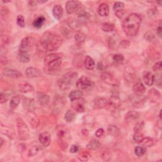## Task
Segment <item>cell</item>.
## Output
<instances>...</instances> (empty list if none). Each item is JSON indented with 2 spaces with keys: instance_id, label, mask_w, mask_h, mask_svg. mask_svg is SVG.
Listing matches in <instances>:
<instances>
[{
  "instance_id": "obj_41",
  "label": "cell",
  "mask_w": 162,
  "mask_h": 162,
  "mask_svg": "<svg viewBox=\"0 0 162 162\" xmlns=\"http://www.w3.org/2000/svg\"><path fill=\"white\" fill-rule=\"evenodd\" d=\"M86 38V35L83 32H77L75 35V39L77 44H83Z\"/></svg>"
},
{
  "instance_id": "obj_51",
  "label": "cell",
  "mask_w": 162,
  "mask_h": 162,
  "mask_svg": "<svg viewBox=\"0 0 162 162\" xmlns=\"http://www.w3.org/2000/svg\"><path fill=\"white\" fill-rule=\"evenodd\" d=\"M161 74H157L155 75H154V83L158 86L159 87H161Z\"/></svg>"
},
{
  "instance_id": "obj_30",
  "label": "cell",
  "mask_w": 162,
  "mask_h": 162,
  "mask_svg": "<svg viewBox=\"0 0 162 162\" xmlns=\"http://www.w3.org/2000/svg\"><path fill=\"white\" fill-rule=\"evenodd\" d=\"M53 15L56 19H60L64 14V10L63 8L60 5H57L53 8Z\"/></svg>"
},
{
  "instance_id": "obj_10",
  "label": "cell",
  "mask_w": 162,
  "mask_h": 162,
  "mask_svg": "<svg viewBox=\"0 0 162 162\" xmlns=\"http://www.w3.org/2000/svg\"><path fill=\"white\" fill-rule=\"evenodd\" d=\"M120 105V99L119 97L117 96H112L109 100V104H108L106 109L112 112H115L116 110L117 111Z\"/></svg>"
},
{
  "instance_id": "obj_61",
  "label": "cell",
  "mask_w": 162,
  "mask_h": 162,
  "mask_svg": "<svg viewBox=\"0 0 162 162\" xmlns=\"http://www.w3.org/2000/svg\"><path fill=\"white\" fill-rule=\"evenodd\" d=\"M0 142H1V144H0V147H2L4 143V140L2 138H1V139H0Z\"/></svg>"
},
{
  "instance_id": "obj_11",
  "label": "cell",
  "mask_w": 162,
  "mask_h": 162,
  "mask_svg": "<svg viewBox=\"0 0 162 162\" xmlns=\"http://www.w3.org/2000/svg\"><path fill=\"white\" fill-rule=\"evenodd\" d=\"M27 119L29 122L32 129H37L39 125V119L38 115L35 114L34 111L28 112L27 113Z\"/></svg>"
},
{
  "instance_id": "obj_5",
  "label": "cell",
  "mask_w": 162,
  "mask_h": 162,
  "mask_svg": "<svg viewBox=\"0 0 162 162\" xmlns=\"http://www.w3.org/2000/svg\"><path fill=\"white\" fill-rule=\"evenodd\" d=\"M17 127L20 140L27 141L29 139L30 132L29 127L21 118L18 117L17 119Z\"/></svg>"
},
{
  "instance_id": "obj_42",
  "label": "cell",
  "mask_w": 162,
  "mask_h": 162,
  "mask_svg": "<svg viewBox=\"0 0 162 162\" xmlns=\"http://www.w3.org/2000/svg\"><path fill=\"white\" fill-rule=\"evenodd\" d=\"M112 60L114 64L116 65H120L124 62L125 58L121 54H115V55H113L112 57Z\"/></svg>"
},
{
  "instance_id": "obj_1",
  "label": "cell",
  "mask_w": 162,
  "mask_h": 162,
  "mask_svg": "<svg viewBox=\"0 0 162 162\" xmlns=\"http://www.w3.org/2000/svg\"><path fill=\"white\" fill-rule=\"evenodd\" d=\"M63 38L60 35L52 31L43 33L41 38V46L48 51L58 50L63 44Z\"/></svg>"
},
{
  "instance_id": "obj_49",
  "label": "cell",
  "mask_w": 162,
  "mask_h": 162,
  "mask_svg": "<svg viewBox=\"0 0 162 162\" xmlns=\"http://www.w3.org/2000/svg\"><path fill=\"white\" fill-rule=\"evenodd\" d=\"M39 151V148L38 146H34L29 151V153H28V156L29 157H33L34 156L36 155L38 153V152Z\"/></svg>"
},
{
  "instance_id": "obj_21",
  "label": "cell",
  "mask_w": 162,
  "mask_h": 162,
  "mask_svg": "<svg viewBox=\"0 0 162 162\" xmlns=\"http://www.w3.org/2000/svg\"><path fill=\"white\" fill-rule=\"evenodd\" d=\"M39 141L41 145L45 147L48 146L51 142V136L49 132H43L39 136Z\"/></svg>"
},
{
  "instance_id": "obj_28",
  "label": "cell",
  "mask_w": 162,
  "mask_h": 162,
  "mask_svg": "<svg viewBox=\"0 0 162 162\" xmlns=\"http://www.w3.org/2000/svg\"><path fill=\"white\" fill-rule=\"evenodd\" d=\"M139 116H140L139 113L136 111L131 110V111L128 112L127 114L125 115V120L128 123H130L131 122H133L134 120H136L137 119H138Z\"/></svg>"
},
{
  "instance_id": "obj_56",
  "label": "cell",
  "mask_w": 162,
  "mask_h": 162,
  "mask_svg": "<svg viewBox=\"0 0 162 162\" xmlns=\"http://www.w3.org/2000/svg\"><path fill=\"white\" fill-rule=\"evenodd\" d=\"M105 133V131L103 129H99L96 131V133H95V135H96V136L98 138H101L103 136V134Z\"/></svg>"
},
{
  "instance_id": "obj_25",
  "label": "cell",
  "mask_w": 162,
  "mask_h": 162,
  "mask_svg": "<svg viewBox=\"0 0 162 162\" xmlns=\"http://www.w3.org/2000/svg\"><path fill=\"white\" fill-rule=\"evenodd\" d=\"M142 79L144 83L148 86H151L154 84V75L149 71L144 72Z\"/></svg>"
},
{
  "instance_id": "obj_44",
  "label": "cell",
  "mask_w": 162,
  "mask_h": 162,
  "mask_svg": "<svg viewBox=\"0 0 162 162\" xmlns=\"http://www.w3.org/2000/svg\"><path fill=\"white\" fill-rule=\"evenodd\" d=\"M146 151V147H142V146H136L134 149V153L136 156L141 157L145 154Z\"/></svg>"
},
{
  "instance_id": "obj_14",
  "label": "cell",
  "mask_w": 162,
  "mask_h": 162,
  "mask_svg": "<svg viewBox=\"0 0 162 162\" xmlns=\"http://www.w3.org/2000/svg\"><path fill=\"white\" fill-rule=\"evenodd\" d=\"M2 73L3 75L12 79H19L22 76V74L20 72L8 68H4L3 70Z\"/></svg>"
},
{
  "instance_id": "obj_59",
  "label": "cell",
  "mask_w": 162,
  "mask_h": 162,
  "mask_svg": "<svg viewBox=\"0 0 162 162\" xmlns=\"http://www.w3.org/2000/svg\"><path fill=\"white\" fill-rule=\"evenodd\" d=\"M96 68H97L98 70H101V71H103V70H104L105 69V67L104 64L101 62H99L98 63L97 66H96Z\"/></svg>"
},
{
  "instance_id": "obj_62",
  "label": "cell",
  "mask_w": 162,
  "mask_h": 162,
  "mask_svg": "<svg viewBox=\"0 0 162 162\" xmlns=\"http://www.w3.org/2000/svg\"><path fill=\"white\" fill-rule=\"evenodd\" d=\"M161 110L160 111V114H159V117H160V119L161 120Z\"/></svg>"
},
{
  "instance_id": "obj_7",
  "label": "cell",
  "mask_w": 162,
  "mask_h": 162,
  "mask_svg": "<svg viewBox=\"0 0 162 162\" xmlns=\"http://www.w3.org/2000/svg\"><path fill=\"white\" fill-rule=\"evenodd\" d=\"M56 132L58 139L65 140L67 141L70 139V134L69 131L65 125H57L56 127Z\"/></svg>"
},
{
  "instance_id": "obj_52",
  "label": "cell",
  "mask_w": 162,
  "mask_h": 162,
  "mask_svg": "<svg viewBox=\"0 0 162 162\" xmlns=\"http://www.w3.org/2000/svg\"><path fill=\"white\" fill-rule=\"evenodd\" d=\"M131 44V42L129 41L128 40H123L122 41L120 44H119V48H122V49H125V48H127Z\"/></svg>"
},
{
  "instance_id": "obj_26",
  "label": "cell",
  "mask_w": 162,
  "mask_h": 162,
  "mask_svg": "<svg viewBox=\"0 0 162 162\" xmlns=\"http://www.w3.org/2000/svg\"><path fill=\"white\" fill-rule=\"evenodd\" d=\"M72 107L73 109L78 113H83L85 111V107H84V100H81V98L79 100L73 101Z\"/></svg>"
},
{
  "instance_id": "obj_31",
  "label": "cell",
  "mask_w": 162,
  "mask_h": 162,
  "mask_svg": "<svg viewBox=\"0 0 162 162\" xmlns=\"http://www.w3.org/2000/svg\"><path fill=\"white\" fill-rule=\"evenodd\" d=\"M83 96V93L80 90H74L69 94V99L71 101H73L75 100H79L82 98Z\"/></svg>"
},
{
  "instance_id": "obj_38",
  "label": "cell",
  "mask_w": 162,
  "mask_h": 162,
  "mask_svg": "<svg viewBox=\"0 0 162 162\" xmlns=\"http://www.w3.org/2000/svg\"><path fill=\"white\" fill-rule=\"evenodd\" d=\"M64 119L68 123L72 122L75 119V113L70 110H68L65 114Z\"/></svg>"
},
{
  "instance_id": "obj_13",
  "label": "cell",
  "mask_w": 162,
  "mask_h": 162,
  "mask_svg": "<svg viewBox=\"0 0 162 162\" xmlns=\"http://www.w3.org/2000/svg\"><path fill=\"white\" fill-rule=\"evenodd\" d=\"M93 104L94 109H106L108 104H109V100L105 98L98 97L94 100Z\"/></svg>"
},
{
  "instance_id": "obj_8",
  "label": "cell",
  "mask_w": 162,
  "mask_h": 162,
  "mask_svg": "<svg viewBox=\"0 0 162 162\" xmlns=\"http://www.w3.org/2000/svg\"><path fill=\"white\" fill-rule=\"evenodd\" d=\"M93 83L88 77L86 76L81 77L76 83V87L79 90L83 91V90H86L91 88L92 86Z\"/></svg>"
},
{
  "instance_id": "obj_17",
  "label": "cell",
  "mask_w": 162,
  "mask_h": 162,
  "mask_svg": "<svg viewBox=\"0 0 162 162\" xmlns=\"http://www.w3.org/2000/svg\"><path fill=\"white\" fill-rule=\"evenodd\" d=\"M132 90L136 96H142L146 92V87L141 82L138 81L137 83L134 84Z\"/></svg>"
},
{
  "instance_id": "obj_36",
  "label": "cell",
  "mask_w": 162,
  "mask_h": 162,
  "mask_svg": "<svg viewBox=\"0 0 162 162\" xmlns=\"http://www.w3.org/2000/svg\"><path fill=\"white\" fill-rule=\"evenodd\" d=\"M101 29L106 32H111L115 29V25L111 23H101Z\"/></svg>"
},
{
  "instance_id": "obj_16",
  "label": "cell",
  "mask_w": 162,
  "mask_h": 162,
  "mask_svg": "<svg viewBox=\"0 0 162 162\" xmlns=\"http://www.w3.org/2000/svg\"><path fill=\"white\" fill-rule=\"evenodd\" d=\"M18 89L20 93H28L34 91V87L26 81H21L18 84Z\"/></svg>"
},
{
  "instance_id": "obj_37",
  "label": "cell",
  "mask_w": 162,
  "mask_h": 162,
  "mask_svg": "<svg viewBox=\"0 0 162 162\" xmlns=\"http://www.w3.org/2000/svg\"><path fill=\"white\" fill-rule=\"evenodd\" d=\"M44 22H45V18L43 16H39L34 20L32 25L35 28L40 29L44 24Z\"/></svg>"
},
{
  "instance_id": "obj_48",
  "label": "cell",
  "mask_w": 162,
  "mask_h": 162,
  "mask_svg": "<svg viewBox=\"0 0 162 162\" xmlns=\"http://www.w3.org/2000/svg\"><path fill=\"white\" fill-rule=\"evenodd\" d=\"M58 144L59 146L63 149V150H66L68 147V142L67 141L63 140V139H58Z\"/></svg>"
},
{
  "instance_id": "obj_15",
  "label": "cell",
  "mask_w": 162,
  "mask_h": 162,
  "mask_svg": "<svg viewBox=\"0 0 162 162\" xmlns=\"http://www.w3.org/2000/svg\"><path fill=\"white\" fill-rule=\"evenodd\" d=\"M113 10L115 12V15L119 19H121V18L123 17L124 15L125 12V5L122 2H117L115 3L113 5Z\"/></svg>"
},
{
  "instance_id": "obj_60",
  "label": "cell",
  "mask_w": 162,
  "mask_h": 162,
  "mask_svg": "<svg viewBox=\"0 0 162 162\" xmlns=\"http://www.w3.org/2000/svg\"><path fill=\"white\" fill-rule=\"evenodd\" d=\"M63 32V34H64L65 36H68V35H69V36L70 37L71 35H72V32H70V31L68 30V29H66V28H64V31H62Z\"/></svg>"
},
{
  "instance_id": "obj_33",
  "label": "cell",
  "mask_w": 162,
  "mask_h": 162,
  "mask_svg": "<svg viewBox=\"0 0 162 162\" xmlns=\"http://www.w3.org/2000/svg\"><path fill=\"white\" fill-rule=\"evenodd\" d=\"M17 58L19 61L21 63H23V64H27V63H29L30 61V56L28 53L19 52V53L18 54Z\"/></svg>"
},
{
  "instance_id": "obj_46",
  "label": "cell",
  "mask_w": 162,
  "mask_h": 162,
  "mask_svg": "<svg viewBox=\"0 0 162 162\" xmlns=\"http://www.w3.org/2000/svg\"><path fill=\"white\" fill-rule=\"evenodd\" d=\"M144 127H145V122H144V121H139L135 125L134 131L135 132H141L143 129Z\"/></svg>"
},
{
  "instance_id": "obj_53",
  "label": "cell",
  "mask_w": 162,
  "mask_h": 162,
  "mask_svg": "<svg viewBox=\"0 0 162 162\" xmlns=\"http://www.w3.org/2000/svg\"><path fill=\"white\" fill-rule=\"evenodd\" d=\"M8 95L6 94V93H2L1 94H0V103L2 104L6 103L8 100Z\"/></svg>"
},
{
  "instance_id": "obj_29",
  "label": "cell",
  "mask_w": 162,
  "mask_h": 162,
  "mask_svg": "<svg viewBox=\"0 0 162 162\" xmlns=\"http://www.w3.org/2000/svg\"><path fill=\"white\" fill-rule=\"evenodd\" d=\"M98 13L100 16L107 17L110 13V8L109 5L105 3L100 4L98 8Z\"/></svg>"
},
{
  "instance_id": "obj_50",
  "label": "cell",
  "mask_w": 162,
  "mask_h": 162,
  "mask_svg": "<svg viewBox=\"0 0 162 162\" xmlns=\"http://www.w3.org/2000/svg\"><path fill=\"white\" fill-rule=\"evenodd\" d=\"M144 38H145L146 41L152 42L155 39V36L153 33H152L151 32H147L146 34L144 35Z\"/></svg>"
},
{
  "instance_id": "obj_47",
  "label": "cell",
  "mask_w": 162,
  "mask_h": 162,
  "mask_svg": "<svg viewBox=\"0 0 162 162\" xmlns=\"http://www.w3.org/2000/svg\"><path fill=\"white\" fill-rule=\"evenodd\" d=\"M17 24L20 28H24L25 25V19L24 17L22 15H18L17 17Z\"/></svg>"
},
{
  "instance_id": "obj_9",
  "label": "cell",
  "mask_w": 162,
  "mask_h": 162,
  "mask_svg": "<svg viewBox=\"0 0 162 162\" xmlns=\"http://www.w3.org/2000/svg\"><path fill=\"white\" fill-rule=\"evenodd\" d=\"M136 77L135 69L131 65H127L125 67L123 72V78L128 83H132Z\"/></svg>"
},
{
  "instance_id": "obj_18",
  "label": "cell",
  "mask_w": 162,
  "mask_h": 162,
  "mask_svg": "<svg viewBox=\"0 0 162 162\" xmlns=\"http://www.w3.org/2000/svg\"><path fill=\"white\" fill-rule=\"evenodd\" d=\"M146 100V98L142 96H136L132 98V105L135 109H139L142 107L144 104L145 103Z\"/></svg>"
},
{
  "instance_id": "obj_63",
  "label": "cell",
  "mask_w": 162,
  "mask_h": 162,
  "mask_svg": "<svg viewBox=\"0 0 162 162\" xmlns=\"http://www.w3.org/2000/svg\"><path fill=\"white\" fill-rule=\"evenodd\" d=\"M157 3H158V4H159V5H160V6H161V4H162V2H161H161H157Z\"/></svg>"
},
{
  "instance_id": "obj_2",
  "label": "cell",
  "mask_w": 162,
  "mask_h": 162,
  "mask_svg": "<svg viewBox=\"0 0 162 162\" xmlns=\"http://www.w3.org/2000/svg\"><path fill=\"white\" fill-rule=\"evenodd\" d=\"M141 19L137 13H131L122 23V29L125 34L129 37H134L136 35L141 27Z\"/></svg>"
},
{
  "instance_id": "obj_57",
  "label": "cell",
  "mask_w": 162,
  "mask_h": 162,
  "mask_svg": "<svg viewBox=\"0 0 162 162\" xmlns=\"http://www.w3.org/2000/svg\"><path fill=\"white\" fill-rule=\"evenodd\" d=\"M79 151V147L76 145H72L71 146L70 149V152L71 153H75L78 152Z\"/></svg>"
},
{
  "instance_id": "obj_54",
  "label": "cell",
  "mask_w": 162,
  "mask_h": 162,
  "mask_svg": "<svg viewBox=\"0 0 162 162\" xmlns=\"http://www.w3.org/2000/svg\"><path fill=\"white\" fill-rule=\"evenodd\" d=\"M94 121V118L93 116L91 115H87L84 117V122L86 124H91Z\"/></svg>"
},
{
  "instance_id": "obj_24",
  "label": "cell",
  "mask_w": 162,
  "mask_h": 162,
  "mask_svg": "<svg viewBox=\"0 0 162 162\" xmlns=\"http://www.w3.org/2000/svg\"><path fill=\"white\" fill-rule=\"evenodd\" d=\"M160 93L156 89L153 88L150 89L148 94V98L149 100L151 102L156 103L160 99Z\"/></svg>"
},
{
  "instance_id": "obj_20",
  "label": "cell",
  "mask_w": 162,
  "mask_h": 162,
  "mask_svg": "<svg viewBox=\"0 0 162 162\" xmlns=\"http://www.w3.org/2000/svg\"><path fill=\"white\" fill-rule=\"evenodd\" d=\"M37 100L38 103L41 106H47L50 101V97L49 95L42 92L37 93Z\"/></svg>"
},
{
  "instance_id": "obj_39",
  "label": "cell",
  "mask_w": 162,
  "mask_h": 162,
  "mask_svg": "<svg viewBox=\"0 0 162 162\" xmlns=\"http://www.w3.org/2000/svg\"><path fill=\"white\" fill-rule=\"evenodd\" d=\"M155 140L154 139H153L149 137H146V138H144L142 139V142L140 143L141 145L145 146V147H151L152 146H153L155 145Z\"/></svg>"
},
{
  "instance_id": "obj_43",
  "label": "cell",
  "mask_w": 162,
  "mask_h": 162,
  "mask_svg": "<svg viewBox=\"0 0 162 162\" xmlns=\"http://www.w3.org/2000/svg\"><path fill=\"white\" fill-rule=\"evenodd\" d=\"M91 155L87 151H81L79 153V154L78 155V159L79 160L81 161H87L89 160V158H91Z\"/></svg>"
},
{
  "instance_id": "obj_3",
  "label": "cell",
  "mask_w": 162,
  "mask_h": 162,
  "mask_svg": "<svg viewBox=\"0 0 162 162\" xmlns=\"http://www.w3.org/2000/svg\"><path fill=\"white\" fill-rule=\"evenodd\" d=\"M64 55L61 53H51L44 58V65L45 72L52 74L58 70L62 63Z\"/></svg>"
},
{
  "instance_id": "obj_45",
  "label": "cell",
  "mask_w": 162,
  "mask_h": 162,
  "mask_svg": "<svg viewBox=\"0 0 162 162\" xmlns=\"http://www.w3.org/2000/svg\"><path fill=\"white\" fill-rule=\"evenodd\" d=\"M144 138H145V136L141 132H135L133 136L134 141L138 144H140L142 142Z\"/></svg>"
},
{
  "instance_id": "obj_27",
  "label": "cell",
  "mask_w": 162,
  "mask_h": 162,
  "mask_svg": "<svg viewBox=\"0 0 162 162\" xmlns=\"http://www.w3.org/2000/svg\"><path fill=\"white\" fill-rule=\"evenodd\" d=\"M23 106L24 109H26L28 112L34 111L35 110V102L33 99L30 98H24L23 100Z\"/></svg>"
},
{
  "instance_id": "obj_22",
  "label": "cell",
  "mask_w": 162,
  "mask_h": 162,
  "mask_svg": "<svg viewBox=\"0 0 162 162\" xmlns=\"http://www.w3.org/2000/svg\"><path fill=\"white\" fill-rule=\"evenodd\" d=\"M25 74L29 78H35L41 76L42 73L39 68L31 67L26 69Z\"/></svg>"
},
{
  "instance_id": "obj_34",
  "label": "cell",
  "mask_w": 162,
  "mask_h": 162,
  "mask_svg": "<svg viewBox=\"0 0 162 162\" xmlns=\"http://www.w3.org/2000/svg\"><path fill=\"white\" fill-rule=\"evenodd\" d=\"M101 146V143L98 140L93 139L90 141L86 146L87 148L89 150H96Z\"/></svg>"
},
{
  "instance_id": "obj_55",
  "label": "cell",
  "mask_w": 162,
  "mask_h": 162,
  "mask_svg": "<svg viewBox=\"0 0 162 162\" xmlns=\"http://www.w3.org/2000/svg\"><path fill=\"white\" fill-rule=\"evenodd\" d=\"M162 67V63L161 61L156 62V64L153 67V70L154 72H158L161 70Z\"/></svg>"
},
{
  "instance_id": "obj_35",
  "label": "cell",
  "mask_w": 162,
  "mask_h": 162,
  "mask_svg": "<svg viewBox=\"0 0 162 162\" xmlns=\"http://www.w3.org/2000/svg\"><path fill=\"white\" fill-rule=\"evenodd\" d=\"M84 66L88 70H93L95 67L94 60L89 56H87L84 60Z\"/></svg>"
},
{
  "instance_id": "obj_23",
  "label": "cell",
  "mask_w": 162,
  "mask_h": 162,
  "mask_svg": "<svg viewBox=\"0 0 162 162\" xmlns=\"http://www.w3.org/2000/svg\"><path fill=\"white\" fill-rule=\"evenodd\" d=\"M90 14L87 12H80L77 17V19L76 20L77 24H79V25H84L86 24L89 20L90 19Z\"/></svg>"
},
{
  "instance_id": "obj_40",
  "label": "cell",
  "mask_w": 162,
  "mask_h": 162,
  "mask_svg": "<svg viewBox=\"0 0 162 162\" xmlns=\"http://www.w3.org/2000/svg\"><path fill=\"white\" fill-rule=\"evenodd\" d=\"M20 102V98L19 96H15L12 98L10 102V107L12 110L15 109Z\"/></svg>"
},
{
  "instance_id": "obj_4",
  "label": "cell",
  "mask_w": 162,
  "mask_h": 162,
  "mask_svg": "<svg viewBox=\"0 0 162 162\" xmlns=\"http://www.w3.org/2000/svg\"><path fill=\"white\" fill-rule=\"evenodd\" d=\"M77 77L78 74L75 72H70L64 75L58 80L57 83L59 89L63 91H67L74 84Z\"/></svg>"
},
{
  "instance_id": "obj_19",
  "label": "cell",
  "mask_w": 162,
  "mask_h": 162,
  "mask_svg": "<svg viewBox=\"0 0 162 162\" xmlns=\"http://www.w3.org/2000/svg\"><path fill=\"white\" fill-rule=\"evenodd\" d=\"M31 46V39L29 37H25L23 38L19 46V52L28 53Z\"/></svg>"
},
{
  "instance_id": "obj_12",
  "label": "cell",
  "mask_w": 162,
  "mask_h": 162,
  "mask_svg": "<svg viewBox=\"0 0 162 162\" xmlns=\"http://www.w3.org/2000/svg\"><path fill=\"white\" fill-rule=\"evenodd\" d=\"M82 6V3L79 1H74V0H71V1H68L65 5V8L68 14H72L76 11H77Z\"/></svg>"
},
{
  "instance_id": "obj_6",
  "label": "cell",
  "mask_w": 162,
  "mask_h": 162,
  "mask_svg": "<svg viewBox=\"0 0 162 162\" xmlns=\"http://www.w3.org/2000/svg\"><path fill=\"white\" fill-rule=\"evenodd\" d=\"M101 78L105 83L109 85L112 86H119L120 85L119 80L107 72H104L101 74Z\"/></svg>"
},
{
  "instance_id": "obj_58",
  "label": "cell",
  "mask_w": 162,
  "mask_h": 162,
  "mask_svg": "<svg viewBox=\"0 0 162 162\" xmlns=\"http://www.w3.org/2000/svg\"><path fill=\"white\" fill-rule=\"evenodd\" d=\"M161 31H162V28H161V22H160V24L158 25V27L157 28V29H156V33H157V35L160 38H161Z\"/></svg>"
},
{
  "instance_id": "obj_32",
  "label": "cell",
  "mask_w": 162,
  "mask_h": 162,
  "mask_svg": "<svg viewBox=\"0 0 162 162\" xmlns=\"http://www.w3.org/2000/svg\"><path fill=\"white\" fill-rule=\"evenodd\" d=\"M107 131H108V133H109L110 136H112L114 137L118 136L120 134L119 129L114 125H109V127H108Z\"/></svg>"
}]
</instances>
